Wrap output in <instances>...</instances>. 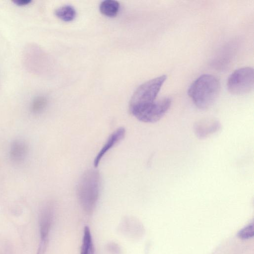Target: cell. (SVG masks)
Returning a JSON list of instances; mask_svg holds the SVG:
<instances>
[{
  "mask_svg": "<svg viewBox=\"0 0 254 254\" xmlns=\"http://www.w3.org/2000/svg\"><path fill=\"white\" fill-rule=\"evenodd\" d=\"M254 235V224L252 222L242 229L237 234V236L241 239H248Z\"/></svg>",
  "mask_w": 254,
  "mask_h": 254,
  "instance_id": "13",
  "label": "cell"
},
{
  "mask_svg": "<svg viewBox=\"0 0 254 254\" xmlns=\"http://www.w3.org/2000/svg\"><path fill=\"white\" fill-rule=\"evenodd\" d=\"M221 127L219 121L213 118L202 119L196 122L193 126L196 136L201 139H205L219 131Z\"/></svg>",
  "mask_w": 254,
  "mask_h": 254,
  "instance_id": "7",
  "label": "cell"
},
{
  "mask_svg": "<svg viewBox=\"0 0 254 254\" xmlns=\"http://www.w3.org/2000/svg\"><path fill=\"white\" fill-rule=\"evenodd\" d=\"M101 178L99 171L90 169L86 171L79 180L77 194L84 212L91 214L97 204L100 190Z\"/></svg>",
  "mask_w": 254,
  "mask_h": 254,
  "instance_id": "2",
  "label": "cell"
},
{
  "mask_svg": "<svg viewBox=\"0 0 254 254\" xmlns=\"http://www.w3.org/2000/svg\"><path fill=\"white\" fill-rule=\"evenodd\" d=\"M254 85V70L251 67H243L234 71L229 76L227 87L231 94H246L252 91Z\"/></svg>",
  "mask_w": 254,
  "mask_h": 254,
  "instance_id": "4",
  "label": "cell"
},
{
  "mask_svg": "<svg viewBox=\"0 0 254 254\" xmlns=\"http://www.w3.org/2000/svg\"><path fill=\"white\" fill-rule=\"evenodd\" d=\"M45 101L43 100H38L36 101L33 105V108L35 111H39L44 107Z\"/></svg>",
  "mask_w": 254,
  "mask_h": 254,
  "instance_id": "15",
  "label": "cell"
},
{
  "mask_svg": "<svg viewBox=\"0 0 254 254\" xmlns=\"http://www.w3.org/2000/svg\"><path fill=\"white\" fill-rule=\"evenodd\" d=\"M125 133V129L123 127H121L117 129L109 136L106 142L98 152L94 159V166L95 167H97L100 160L108 150L124 137Z\"/></svg>",
  "mask_w": 254,
  "mask_h": 254,
  "instance_id": "8",
  "label": "cell"
},
{
  "mask_svg": "<svg viewBox=\"0 0 254 254\" xmlns=\"http://www.w3.org/2000/svg\"><path fill=\"white\" fill-rule=\"evenodd\" d=\"M53 218V209L51 206L46 207L42 211L39 221L40 241L36 254H45L46 252Z\"/></svg>",
  "mask_w": 254,
  "mask_h": 254,
  "instance_id": "6",
  "label": "cell"
},
{
  "mask_svg": "<svg viewBox=\"0 0 254 254\" xmlns=\"http://www.w3.org/2000/svg\"><path fill=\"white\" fill-rule=\"evenodd\" d=\"M80 254H94V247L92 235L88 226H85L84 228Z\"/></svg>",
  "mask_w": 254,
  "mask_h": 254,
  "instance_id": "10",
  "label": "cell"
},
{
  "mask_svg": "<svg viewBox=\"0 0 254 254\" xmlns=\"http://www.w3.org/2000/svg\"><path fill=\"white\" fill-rule=\"evenodd\" d=\"M27 147L24 142L22 141H16L11 146L10 154L12 159L16 161H20L23 159L26 155Z\"/></svg>",
  "mask_w": 254,
  "mask_h": 254,
  "instance_id": "12",
  "label": "cell"
},
{
  "mask_svg": "<svg viewBox=\"0 0 254 254\" xmlns=\"http://www.w3.org/2000/svg\"><path fill=\"white\" fill-rule=\"evenodd\" d=\"M55 13L58 18L64 22L72 21L76 15L74 8L69 5L60 7L56 10Z\"/></svg>",
  "mask_w": 254,
  "mask_h": 254,
  "instance_id": "11",
  "label": "cell"
},
{
  "mask_svg": "<svg viewBox=\"0 0 254 254\" xmlns=\"http://www.w3.org/2000/svg\"><path fill=\"white\" fill-rule=\"evenodd\" d=\"M120 9L118 1L113 0H106L102 1L99 6L100 12L104 15L113 17L116 16Z\"/></svg>",
  "mask_w": 254,
  "mask_h": 254,
  "instance_id": "9",
  "label": "cell"
},
{
  "mask_svg": "<svg viewBox=\"0 0 254 254\" xmlns=\"http://www.w3.org/2000/svg\"><path fill=\"white\" fill-rule=\"evenodd\" d=\"M108 253L110 254H122V252L120 246L115 242H110L106 246Z\"/></svg>",
  "mask_w": 254,
  "mask_h": 254,
  "instance_id": "14",
  "label": "cell"
},
{
  "mask_svg": "<svg viewBox=\"0 0 254 254\" xmlns=\"http://www.w3.org/2000/svg\"><path fill=\"white\" fill-rule=\"evenodd\" d=\"M166 78V75H162L140 85L133 94L129 108L155 101Z\"/></svg>",
  "mask_w": 254,
  "mask_h": 254,
  "instance_id": "5",
  "label": "cell"
},
{
  "mask_svg": "<svg viewBox=\"0 0 254 254\" xmlns=\"http://www.w3.org/2000/svg\"><path fill=\"white\" fill-rule=\"evenodd\" d=\"M220 90L219 79L213 75L204 74L190 86L188 94L195 106L201 110L210 108L218 98Z\"/></svg>",
  "mask_w": 254,
  "mask_h": 254,
  "instance_id": "1",
  "label": "cell"
},
{
  "mask_svg": "<svg viewBox=\"0 0 254 254\" xmlns=\"http://www.w3.org/2000/svg\"><path fill=\"white\" fill-rule=\"evenodd\" d=\"M31 1V0H16L13 2L17 5L23 6L29 4Z\"/></svg>",
  "mask_w": 254,
  "mask_h": 254,
  "instance_id": "16",
  "label": "cell"
},
{
  "mask_svg": "<svg viewBox=\"0 0 254 254\" xmlns=\"http://www.w3.org/2000/svg\"><path fill=\"white\" fill-rule=\"evenodd\" d=\"M172 99L168 97L143 105L129 108L130 114L138 120L147 123L159 121L169 110Z\"/></svg>",
  "mask_w": 254,
  "mask_h": 254,
  "instance_id": "3",
  "label": "cell"
}]
</instances>
